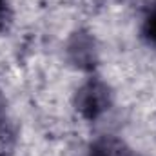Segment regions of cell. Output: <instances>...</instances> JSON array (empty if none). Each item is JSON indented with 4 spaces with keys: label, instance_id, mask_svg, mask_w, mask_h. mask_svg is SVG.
Returning <instances> with one entry per match:
<instances>
[{
    "label": "cell",
    "instance_id": "3957f363",
    "mask_svg": "<svg viewBox=\"0 0 156 156\" xmlns=\"http://www.w3.org/2000/svg\"><path fill=\"white\" fill-rule=\"evenodd\" d=\"M89 156H134L133 151L115 136H104L100 140H96L91 149Z\"/></svg>",
    "mask_w": 156,
    "mask_h": 156
},
{
    "label": "cell",
    "instance_id": "7a4b0ae2",
    "mask_svg": "<svg viewBox=\"0 0 156 156\" xmlns=\"http://www.w3.org/2000/svg\"><path fill=\"white\" fill-rule=\"evenodd\" d=\"M66 55H67V60L76 69H82V71L94 69L98 62V51H96L94 38L87 31H76L71 35L66 45Z\"/></svg>",
    "mask_w": 156,
    "mask_h": 156
},
{
    "label": "cell",
    "instance_id": "8992f818",
    "mask_svg": "<svg viewBox=\"0 0 156 156\" xmlns=\"http://www.w3.org/2000/svg\"><path fill=\"white\" fill-rule=\"evenodd\" d=\"M13 26V7L11 0H0V35L9 33Z\"/></svg>",
    "mask_w": 156,
    "mask_h": 156
},
{
    "label": "cell",
    "instance_id": "52a82bcc",
    "mask_svg": "<svg viewBox=\"0 0 156 156\" xmlns=\"http://www.w3.org/2000/svg\"><path fill=\"white\" fill-rule=\"evenodd\" d=\"M4 118V98H2V94H0V120Z\"/></svg>",
    "mask_w": 156,
    "mask_h": 156
},
{
    "label": "cell",
    "instance_id": "6da1fadb",
    "mask_svg": "<svg viewBox=\"0 0 156 156\" xmlns=\"http://www.w3.org/2000/svg\"><path fill=\"white\" fill-rule=\"evenodd\" d=\"M111 105H113V91L100 78L87 80L78 87L75 94V109L87 122H94L100 116H104L111 109Z\"/></svg>",
    "mask_w": 156,
    "mask_h": 156
},
{
    "label": "cell",
    "instance_id": "5b68a950",
    "mask_svg": "<svg viewBox=\"0 0 156 156\" xmlns=\"http://www.w3.org/2000/svg\"><path fill=\"white\" fill-rule=\"evenodd\" d=\"M142 38L145 40V44L156 47V4L149 9V13L144 18V24H142Z\"/></svg>",
    "mask_w": 156,
    "mask_h": 156
},
{
    "label": "cell",
    "instance_id": "277c9868",
    "mask_svg": "<svg viewBox=\"0 0 156 156\" xmlns=\"http://www.w3.org/2000/svg\"><path fill=\"white\" fill-rule=\"evenodd\" d=\"M15 149H16V131L5 118H2L0 120V156H13Z\"/></svg>",
    "mask_w": 156,
    "mask_h": 156
}]
</instances>
